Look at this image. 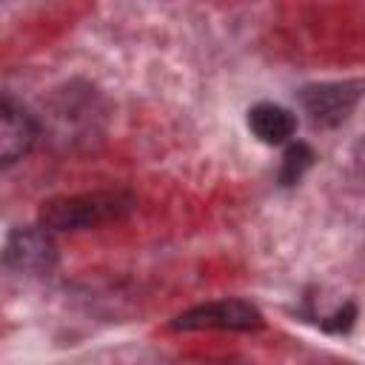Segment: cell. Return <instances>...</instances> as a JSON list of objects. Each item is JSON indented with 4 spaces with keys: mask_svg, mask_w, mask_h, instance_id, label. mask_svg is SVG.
Segmentation results:
<instances>
[{
    "mask_svg": "<svg viewBox=\"0 0 365 365\" xmlns=\"http://www.w3.org/2000/svg\"><path fill=\"white\" fill-rule=\"evenodd\" d=\"M37 120L17 103L0 97V171L20 163L37 143Z\"/></svg>",
    "mask_w": 365,
    "mask_h": 365,
    "instance_id": "cell-4",
    "label": "cell"
},
{
    "mask_svg": "<svg viewBox=\"0 0 365 365\" xmlns=\"http://www.w3.org/2000/svg\"><path fill=\"white\" fill-rule=\"evenodd\" d=\"M248 128L268 145H282L297 131V117L279 103H257L248 111Z\"/></svg>",
    "mask_w": 365,
    "mask_h": 365,
    "instance_id": "cell-6",
    "label": "cell"
},
{
    "mask_svg": "<svg viewBox=\"0 0 365 365\" xmlns=\"http://www.w3.org/2000/svg\"><path fill=\"white\" fill-rule=\"evenodd\" d=\"M262 325V314L245 302V299H217V302H205L197 305L185 314H180L174 319V328L180 331H205V328H217V331H254Z\"/></svg>",
    "mask_w": 365,
    "mask_h": 365,
    "instance_id": "cell-2",
    "label": "cell"
},
{
    "mask_svg": "<svg viewBox=\"0 0 365 365\" xmlns=\"http://www.w3.org/2000/svg\"><path fill=\"white\" fill-rule=\"evenodd\" d=\"M359 100V83H319L302 88V108L314 123L336 125L342 123Z\"/></svg>",
    "mask_w": 365,
    "mask_h": 365,
    "instance_id": "cell-5",
    "label": "cell"
},
{
    "mask_svg": "<svg viewBox=\"0 0 365 365\" xmlns=\"http://www.w3.org/2000/svg\"><path fill=\"white\" fill-rule=\"evenodd\" d=\"M134 208L128 191H86L43 202L40 225L48 231H86L123 220Z\"/></svg>",
    "mask_w": 365,
    "mask_h": 365,
    "instance_id": "cell-1",
    "label": "cell"
},
{
    "mask_svg": "<svg viewBox=\"0 0 365 365\" xmlns=\"http://www.w3.org/2000/svg\"><path fill=\"white\" fill-rule=\"evenodd\" d=\"M311 163H314V154H311V148H308L305 143L288 145V151H285V157H282V174H279V180H282L285 185L297 182V180L302 177V171H305Z\"/></svg>",
    "mask_w": 365,
    "mask_h": 365,
    "instance_id": "cell-7",
    "label": "cell"
},
{
    "mask_svg": "<svg viewBox=\"0 0 365 365\" xmlns=\"http://www.w3.org/2000/svg\"><path fill=\"white\" fill-rule=\"evenodd\" d=\"M3 262L26 274H48L57 265V245L48 228H17L3 245Z\"/></svg>",
    "mask_w": 365,
    "mask_h": 365,
    "instance_id": "cell-3",
    "label": "cell"
}]
</instances>
